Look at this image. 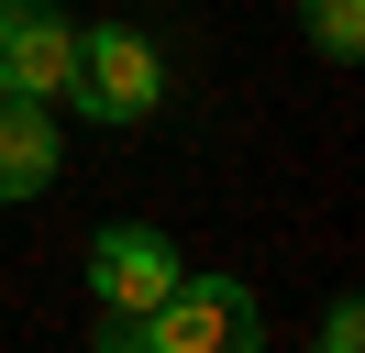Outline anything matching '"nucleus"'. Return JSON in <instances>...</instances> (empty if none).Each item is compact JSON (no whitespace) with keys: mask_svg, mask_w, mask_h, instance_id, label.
Returning a JSON list of instances; mask_svg holds the SVG:
<instances>
[{"mask_svg":"<svg viewBox=\"0 0 365 353\" xmlns=\"http://www.w3.org/2000/svg\"><path fill=\"white\" fill-rule=\"evenodd\" d=\"M67 100L89 110V122L133 132V122L166 110V56L133 33V22H78V78H67Z\"/></svg>","mask_w":365,"mask_h":353,"instance_id":"obj_1","label":"nucleus"},{"mask_svg":"<svg viewBox=\"0 0 365 353\" xmlns=\"http://www.w3.org/2000/svg\"><path fill=\"white\" fill-rule=\"evenodd\" d=\"M144 353H266V309L244 276H178L144 309Z\"/></svg>","mask_w":365,"mask_h":353,"instance_id":"obj_2","label":"nucleus"},{"mask_svg":"<svg viewBox=\"0 0 365 353\" xmlns=\"http://www.w3.org/2000/svg\"><path fill=\"white\" fill-rule=\"evenodd\" d=\"M78 78V11L56 0H0V100H67Z\"/></svg>","mask_w":365,"mask_h":353,"instance_id":"obj_3","label":"nucleus"},{"mask_svg":"<svg viewBox=\"0 0 365 353\" xmlns=\"http://www.w3.org/2000/svg\"><path fill=\"white\" fill-rule=\"evenodd\" d=\"M178 276H188V265H178V243H166L155 221H111V232L89 243V287H100V309H111V320H144Z\"/></svg>","mask_w":365,"mask_h":353,"instance_id":"obj_4","label":"nucleus"},{"mask_svg":"<svg viewBox=\"0 0 365 353\" xmlns=\"http://www.w3.org/2000/svg\"><path fill=\"white\" fill-rule=\"evenodd\" d=\"M56 110L45 100H0V199H45L56 188Z\"/></svg>","mask_w":365,"mask_h":353,"instance_id":"obj_5","label":"nucleus"},{"mask_svg":"<svg viewBox=\"0 0 365 353\" xmlns=\"http://www.w3.org/2000/svg\"><path fill=\"white\" fill-rule=\"evenodd\" d=\"M299 22H310V44H321L332 66L365 56V0H299Z\"/></svg>","mask_w":365,"mask_h":353,"instance_id":"obj_6","label":"nucleus"},{"mask_svg":"<svg viewBox=\"0 0 365 353\" xmlns=\"http://www.w3.org/2000/svg\"><path fill=\"white\" fill-rule=\"evenodd\" d=\"M310 353H365V298H332V309H321V342Z\"/></svg>","mask_w":365,"mask_h":353,"instance_id":"obj_7","label":"nucleus"},{"mask_svg":"<svg viewBox=\"0 0 365 353\" xmlns=\"http://www.w3.org/2000/svg\"><path fill=\"white\" fill-rule=\"evenodd\" d=\"M89 353H144V320H111V309H100V331H89Z\"/></svg>","mask_w":365,"mask_h":353,"instance_id":"obj_8","label":"nucleus"}]
</instances>
